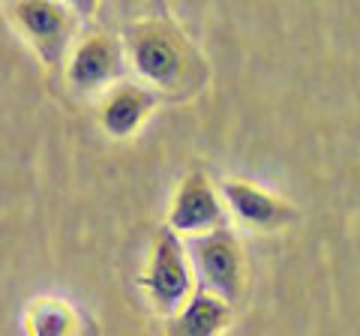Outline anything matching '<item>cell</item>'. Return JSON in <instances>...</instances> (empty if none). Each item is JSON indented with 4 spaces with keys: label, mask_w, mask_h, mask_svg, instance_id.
Listing matches in <instances>:
<instances>
[{
    "label": "cell",
    "mask_w": 360,
    "mask_h": 336,
    "mask_svg": "<svg viewBox=\"0 0 360 336\" xmlns=\"http://www.w3.org/2000/svg\"><path fill=\"white\" fill-rule=\"evenodd\" d=\"M123 46H127L129 70L139 72L141 82L162 96H195L207 82V63L193 39L162 15L129 18L123 30Z\"/></svg>",
    "instance_id": "6da1fadb"
},
{
    "label": "cell",
    "mask_w": 360,
    "mask_h": 336,
    "mask_svg": "<svg viewBox=\"0 0 360 336\" xmlns=\"http://www.w3.org/2000/svg\"><path fill=\"white\" fill-rule=\"evenodd\" d=\"M189 261H193L195 283L201 288L217 291L229 304H240L250 288V264L246 252L229 226L189 234L184 240Z\"/></svg>",
    "instance_id": "7a4b0ae2"
},
{
    "label": "cell",
    "mask_w": 360,
    "mask_h": 336,
    "mask_svg": "<svg viewBox=\"0 0 360 336\" xmlns=\"http://www.w3.org/2000/svg\"><path fill=\"white\" fill-rule=\"evenodd\" d=\"M139 288L144 291L150 309L156 316H174L186 304V297L195 291V273L189 261L186 243L180 240L174 228H160L153 238L150 259L139 276Z\"/></svg>",
    "instance_id": "3957f363"
},
{
    "label": "cell",
    "mask_w": 360,
    "mask_h": 336,
    "mask_svg": "<svg viewBox=\"0 0 360 336\" xmlns=\"http://www.w3.org/2000/svg\"><path fill=\"white\" fill-rule=\"evenodd\" d=\"M9 18L49 70H63L84 21L66 0H13Z\"/></svg>",
    "instance_id": "277c9868"
},
{
    "label": "cell",
    "mask_w": 360,
    "mask_h": 336,
    "mask_svg": "<svg viewBox=\"0 0 360 336\" xmlns=\"http://www.w3.org/2000/svg\"><path fill=\"white\" fill-rule=\"evenodd\" d=\"M127 70H129V58L123 37L108 30H94L82 37L63 63L66 84L78 96L108 91L111 84H117L127 75Z\"/></svg>",
    "instance_id": "5b68a950"
},
{
    "label": "cell",
    "mask_w": 360,
    "mask_h": 336,
    "mask_svg": "<svg viewBox=\"0 0 360 336\" xmlns=\"http://www.w3.org/2000/svg\"><path fill=\"white\" fill-rule=\"evenodd\" d=\"M219 226H229V207L222 201L219 186H213V181L201 168H193L180 181L177 193L172 198L168 228H174L180 238H189V234L210 231Z\"/></svg>",
    "instance_id": "8992f818"
},
{
    "label": "cell",
    "mask_w": 360,
    "mask_h": 336,
    "mask_svg": "<svg viewBox=\"0 0 360 336\" xmlns=\"http://www.w3.org/2000/svg\"><path fill=\"white\" fill-rule=\"evenodd\" d=\"M219 193L222 201L229 207V214L243 222L246 228H255V231H279L291 226L297 219V207L288 205L285 198H279L267 189L255 186L250 181H222L219 183Z\"/></svg>",
    "instance_id": "52a82bcc"
},
{
    "label": "cell",
    "mask_w": 360,
    "mask_h": 336,
    "mask_svg": "<svg viewBox=\"0 0 360 336\" xmlns=\"http://www.w3.org/2000/svg\"><path fill=\"white\" fill-rule=\"evenodd\" d=\"M162 93L153 91L150 84L139 82H117L105 91V99L99 105V127L108 138H132L135 132L144 127L156 105H160Z\"/></svg>",
    "instance_id": "ba28073f"
},
{
    "label": "cell",
    "mask_w": 360,
    "mask_h": 336,
    "mask_svg": "<svg viewBox=\"0 0 360 336\" xmlns=\"http://www.w3.org/2000/svg\"><path fill=\"white\" fill-rule=\"evenodd\" d=\"M234 321V304L210 288H195L174 316H168V330L177 336H213L229 330Z\"/></svg>",
    "instance_id": "9c48e42d"
},
{
    "label": "cell",
    "mask_w": 360,
    "mask_h": 336,
    "mask_svg": "<svg viewBox=\"0 0 360 336\" xmlns=\"http://www.w3.org/2000/svg\"><path fill=\"white\" fill-rule=\"evenodd\" d=\"M25 330L39 336H70L82 330V316L60 297H37L25 309Z\"/></svg>",
    "instance_id": "30bf717a"
},
{
    "label": "cell",
    "mask_w": 360,
    "mask_h": 336,
    "mask_svg": "<svg viewBox=\"0 0 360 336\" xmlns=\"http://www.w3.org/2000/svg\"><path fill=\"white\" fill-rule=\"evenodd\" d=\"M66 4H70L82 18H94L99 13V6H103V0H66Z\"/></svg>",
    "instance_id": "8fae6325"
},
{
    "label": "cell",
    "mask_w": 360,
    "mask_h": 336,
    "mask_svg": "<svg viewBox=\"0 0 360 336\" xmlns=\"http://www.w3.org/2000/svg\"><path fill=\"white\" fill-rule=\"evenodd\" d=\"M115 6L120 9L123 15H129V18H135V15H141V9L148 6V0H115Z\"/></svg>",
    "instance_id": "7c38bea8"
}]
</instances>
